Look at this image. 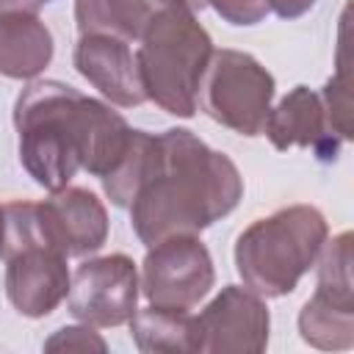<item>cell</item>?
Returning a JSON list of instances; mask_svg holds the SVG:
<instances>
[{
    "label": "cell",
    "instance_id": "6da1fadb",
    "mask_svg": "<svg viewBox=\"0 0 354 354\" xmlns=\"http://www.w3.org/2000/svg\"><path fill=\"white\" fill-rule=\"evenodd\" d=\"M19 163L44 191H61L77 174L108 177L130 147L133 127L111 105L61 80L28 83L14 105Z\"/></svg>",
    "mask_w": 354,
    "mask_h": 354
},
{
    "label": "cell",
    "instance_id": "d6986e66",
    "mask_svg": "<svg viewBox=\"0 0 354 354\" xmlns=\"http://www.w3.org/2000/svg\"><path fill=\"white\" fill-rule=\"evenodd\" d=\"M321 102H324V111H326L329 130L340 141H348L351 138V113H348V91H346L343 72H337L332 80H326V86L321 91Z\"/></svg>",
    "mask_w": 354,
    "mask_h": 354
},
{
    "label": "cell",
    "instance_id": "484cf974",
    "mask_svg": "<svg viewBox=\"0 0 354 354\" xmlns=\"http://www.w3.org/2000/svg\"><path fill=\"white\" fill-rule=\"evenodd\" d=\"M36 3H41V6H44V3H53V0H36Z\"/></svg>",
    "mask_w": 354,
    "mask_h": 354
},
{
    "label": "cell",
    "instance_id": "ac0fdd59",
    "mask_svg": "<svg viewBox=\"0 0 354 354\" xmlns=\"http://www.w3.org/2000/svg\"><path fill=\"white\" fill-rule=\"evenodd\" d=\"M149 149H152V133L133 130L124 158L108 177H102V191L116 207H130V202L144 180V171L149 163Z\"/></svg>",
    "mask_w": 354,
    "mask_h": 354
},
{
    "label": "cell",
    "instance_id": "8fae6325",
    "mask_svg": "<svg viewBox=\"0 0 354 354\" xmlns=\"http://www.w3.org/2000/svg\"><path fill=\"white\" fill-rule=\"evenodd\" d=\"M72 64L108 102L119 108H136L147 102L130 41L111 33H83L75 44Z\"/></svg>",
    "mask_w": 354,
    "mask_h": 354
},
{
    "label": "cell",
    "instance_id": "ffe728a7",
    "mask_svg": "<svg viewBox=\"0 0 354 354\" xmlns=\"http://www.w3.org/2000/svg\"><path fill=\"white\" fill-rule=\"evenodd\" d=\"M44 351H108V343L88 324L61 326L44 340Z\"/></svg>",
    "mask_w": 354,
    "mask_h": 354
},
{
    "label": "cell",
    "instance_id": "9c48e42d",
    "mask_svg": "<svg viewBox=\"0 0 354 354\" xmlns=\"http://www.w3.org/2000/svg\"><path fill=\"white\" fill-rule=\"evenodd\" d=\"M199 354H260L268 346L271 315L249 288L224 285L218 296L194 315Z\"/></svg>",
    "mask_w": 354,
    "mask_h": 354
},
{
    "label": "cell",
    "instance_id": "5bb4252c",
    "mask_svg": "<svg viewBox=\"0 0 354 354\" xmlns=\"http://www.w3.org/2000/svg\"><path fill=\"white\" fill-rule=\"evenodd\" d=\"M177 0H75L77 33H111L124 41H141L147 28Z\"/></svg>",
    "mask_w": 354,
    "mask_h": 354
},
{
    "label": "cell",
    "instance_id": "277c9868",
    "mask_svg": "<svg viewBox=\"0 0 354 354\" xmlns=\"http://www.w3.org/2000/svg\"><path fill=\"white\" fill-rule=\"evenodd\" d=\"M213 58V39L185 6L166 8L138 41V75L147 100L160 111L191 119Z\"/></svg>",
    "mask_w": 354,
    "mask_h": 354
},
{
    "label": "cell",
    "instance_id": "7a4b0ae2",
    "mask_svg": "<svg viewBox=\"0 0 354 354\" xmlns=\"http://www.w3.org/2000/svg\"><path fill=\"white\" fill-rule=\"evenodd\" d=\"M243 196L238 166L185 127L152 136L144 180L130 202V221L149 249L171 235H199L230 216Z\"/></svg>",
    "mask_w": 354,
    "mask_h": 354
},
{
    "label": "cell",
    "instance_id": "d4e9b609",
    "mask_svg": "<svg viewBox=\"0 0 354 354\" xmlns=\"http://www.w3.org/2000/svg\"><path fill=\"white\" fill-rule=\"evenodd\" d=\"M3 243H6V210L0 205V257H3Z\"/></svg>",
    "mask_w": 354,
    "mask_h": 354
},
{
    "label": "cell",
    "instance_id": "5b68a950",
    "mask_svg": "<svg viewBox=\"0 0 354 354\" xmlns=\"http://www.w3.org/2000/svg\"><path fill=\"white\" fill-rule=\"evenodd\" d=\"M6 210V296L25 318L50 315L69 293L66 254L41 230L36 202H11Z\"/></svg>",
    "mask_w": 354,
    "mask_h": 354
},
{
    "label": "cell",
    "instance_id": "44dd1931",
    "mask_svg": "<svg viewBox=\"0 0 354 354\" xmlns=\"http://www.w3.org/2000/svg\"><path fill=\"white\" fill-rule=\"evenodd\" d=\"M207 6L230 25H257L268 14L266 0H207Z\"/></svg>",
    "mask_w": 354,
    "mask_h": 354
},
{
    "label": "cell",
    "instance_id": "8992f818",
    "mask_svg": "<svg viewBox=\"0 0 354 354\" xmlns=\"http://www.w3.org/2000/svg\"><path fill=\"white\" fill-rule=\"evenodd\" d=\"M274 88V75L254 55L241 50H213L199 100L213 122L254 138L266 130Z\"/></svg>",
    "mask_w": 354,
    "mask_h": 354
},
{
    "label": "cell",
    "instance_id": "2e32d148",
    "mask_svg": "<svg viewBox=\"0 0 354 354\" xmlns=\"http://www.w3.org/2000/svg\"><path fill=\"white\" fill-rule=\"evenodd\" d=\"M299 335L313 348L346 351L354 346V304L313 293L299 313Z\"/></svg>",
    "mask_w": 354,
    "mask_h": 354
},
{
    "label": "cell",
    "instance_id": "3957f363",
    "mask_svg": "<svg viewBox=\"0 0 354 354\" xmlns=\"http://www.w3.org/2000/svg\"><path fill=\"white\" fill-rule=\"evenodd\" d=\"M329 224L313 205H288L252 221L235 241V268L249 290L279 299L315 266Z\"/></svg>",
    "mask_w": 354,
    "mask_h": 354
},
{
    "label": "cell",
    "instance_id": "7c38bea8",
    "mask_svg": "<svg viewBox=\"0 0 354 354\" xmlns=\"http://www.w3.org/2000/svg\"><path fill=\"white\" fill-rule=\"evenodd\" d=\"M263 133L279 152H288L290 147H313L321 160H332L340 144V138L329 130L321 94L307 86L290 88L279 105L268 111Z\"/></svg>",
    "mask_w": 354,
    "mask_h": 354
},
{
    "label": "cell",
    "instance_id": "e0dca14e",
    "mask_svg": "<svg viewBox=\"0 0 354 354\" xmlns=\"http://www.w3.org/2000/svg\"><path fill=\"white\" fill-rule=\"evenodd\" d=\"M318 279L315 293L354 304V279H351V232H340L332 241L326 238L318 252Z\"/></svg>",
    "mask_w": 354,
    "mask_h": 354
},
{
    "label": "cell",
    "instance_id": "cb8c5ba5",
    "mask_svg": "<svg viewBox=\"0 0 354 354\" xmlns=\"http://www.w3.org/2000/svg\"><path fill=\"white\" fill-rule=\"evenodd\" d=\"M180 6H185L188 11H202L205 6H207V0H177Z\"/></svg>",
    "mask_w": 354,
    "mask_h": 354
},
{
    "label": "cell",
    "instance_id": "9a60e30c",
    "mask_svg": "<svg viewBox=\"0 0 354 354\" xmlns=\"http://www.w3.org/2000/svg\"><path fill=\"white\" fill-rule=\"evenodd\" d=\"M127 324L138 351L144 354L196 351V329H194V315L188 310H169L149 304L147 310H136V315Z\"/></svg>",
    "mask_w": 354,
    "mask_h": 354
},
{
    "label": "cell",
    "instance_id": "52a82bcc",
    "mask_svg": "<svg viewBox=\"0 0 354 354\" xmlns=\"http://www.w3.org/2000/svg\"><path fill=\"white\" fill-rule=\"evenodd\" d=\"M216 282L213 257L199 235H171L149 246L138 288L155 307L191 310Z\"/></svg>",
    "mask_w": 354,
    "mask_h": 354
},
{
    "label": "cell",
    "instance_id": "30bf717a",
    "mask_svg": "<svg viewBox=\"0 0 354 354\" xmlns=\"http://www.w3.org/2000/svg\"><path fill=\"white\" fill-rule=\"evenodd\" d=\"M44 238L66 257H83L108 241V210L94 191L66 185L39 202Z\"/></svg>",
    "mask_w": 354,
    "mask_h": 354
},
{
    "label": "cell",
    "instance_id": "4fadbf2b",
    "mask_svg": "<svg viewBox=\"0 0 354 354\" xmlns=\"http://www.w3.org/2000/svg\"><path fill=\"white\" fill-rule=\"evenodd\" d=\"M53 33L36 11L0 14V75L33 80L53 61Z\"/></svg>",
    "mask_w": 354,
    "mask_h": 354
},
{
    "label": "cell",
    "instance_id": "ba28073f",
    "mask_svg": "<svg viewBox=\"0 0 354 354\" xmlns=\"http://www.w3.org/2000/svg\"><path fill=\"white\" fill-rule=\"evenodd\" d=\"M69 313L88 326H122L138 310V268L127 254L80 263L69 279Z\"/></svg>",
    "mask_w": 354,
    "mask_h": 354
},
{
    "label": "cell",
    "instance_id": "7402d4cb",
    "mask_svg": "<svg viewBox=\"0 0 354 354\" xmlns=\"http://www.w3.org/2000/svg\"><path fill=\"white\" fill-rule=\"evenodd\" d=\"M268 3V11H274L277 17L282 19H296V17H304L315 0H266Z\"/></svg>",
    "mask_w": 354,
    "mask_h": 354
},
{
    "label": "cell",
    "instance_id": "603a6c76",
    "mask_svg": "<svg viewBox=\"0 0 354 354\" xmlns=\"http://www.w3.org/2000/svg\"><path fill=\"white\" fill-rule=\"evenodd\" d=\"M41 3L36 0H0V14L6 11H39Z\"/></svg>",
    "mask_w": 354,
    "mask_h": 354
}]
</instances>
